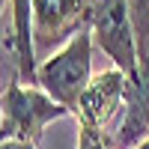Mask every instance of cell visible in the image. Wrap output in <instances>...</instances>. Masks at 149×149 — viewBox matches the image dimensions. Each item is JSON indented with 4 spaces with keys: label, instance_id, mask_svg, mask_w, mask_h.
Segmentation results:
<instances>
[{
    "label": "cell",
    "instance_id": "ba28073f",
    "mask_svg": "<svg viewBox=\"0 0 149 149\" xmlns=\"http://www.w3.org/2000/svg\"><path fill=\"white\" fill-rule=\"evenodd\" d=\"M128 3V18L137 39V57L149 54V0H125Z\"/></svg>",
    "mask_w": 149,
    "mask_h": 149
},
{
    "label": "cell",
    "instance_id": "6da1fadb",
    "mask_svg": "<svg viewBox=\"0 0 149 149\" xmlns=\"http://www.w3.org/2000/svg\"><path fill=\"white\" fill-rule=\"evenodd\" d=\"M93 45H95L93 33L81 30L57 54L39 63V84L36 86H42L69 113H78L81 95L86 93V86L93 81Z\"/></svg>",
    "mask_w": 149,
    "mask_h": 149
},
{
    "label": "cell",
    "instance_id": "3957f363",
    "mask_svg": "<svg viewBox=\"0 0 149 149\" xmlns=\"http://www.w3.org/2000/svg\"><path fill=\"white\" fill-rule=\"evenodd\" d=\"M90 33L119 72L137 74V39L125 0H90Z\"/></svg>",
    "mask_w": 149,
    "mask_h": 149
},
{
    "label": "cell",
    "instance_id": "8fae6325",
    "mask_svg": "<svg viewBox=\"0 0 149 149\" xmlns=\"http://www.w3.org/2000/svg\"><path fill=\"white\" fill-rule=\"evenodd\" d=\"M137 149H149V140H143V143H140V146H137Z\"/></svg>",
    "mask_w": 149,
    "mask_h": 149
},
{
    "label": "cell",
    "instance_id": "8992f818",
    "mask_svg": "<svg viewBox=\"0 0 149 149\" xmlns=\"http://www.w3.org/2000/svg\"><path fill=\"white\" fill-rule=\"evenodd\" d=\"M143 140H149V54L137 57V74L128 78L125 113L113 131V146L137 149Z\"/></svg>",
    "mask_w": 149,
    "mask_h": 149
},
{
    "label": "cell",
    "instance_id": "9c48e42d",
    "mask_svg": "<svg viewBox=\"0 0 149 149\" xmlns=\"http://www.w3.org/2000/svg\"><path fill=\"white\" fill-rule=\"evenodd\" d=\"M78 149H116L113 146V131H104L93 122L78 119Z\"/></svg>",
    "mask_w": 149,
    "mask_h": 149
},
{
    "label": "cell",
    "instance_id": "7a4b0ae2",
    "mask_svg": "<svg viewBox=\"0 0 149 149\" xmlns=\"http://www.w3.org/2000/svg\"><path fill=\"white\" fill-rule=\"evenodd\" d=\"M63 116H69V110L63 104H57L42 86H24L15 78L6 84V90H3V119H0L3 140L39 143L42 131L54 119H63Z\"/></svg>",
    "mask_w": 149,
    "mask_h": 149
},
{
    "label": "cell",
    "instance_id": "277c9868",
    "mask_svg": "<svg viewBox=\"0 0 149 149\" xmlns=\"http://www.w3.org/2000/svg\"><path fill=\"white\" fill-rule=\"evenodd\" d=\"M81 30H90V0H33L36 51L63 45Z\"/></svg>",
    "mask_w": 149,
    "mask_h": 149
},
{
    "label": "cell",
    "instance_id": "5b68a950",
    "mask_svg": "<svg viewBox=\"0 0 149 149\" xmlns=\"http://www.w3.org/2000/svg\"><path fill=\"white\" fill-rule=\"evenodd\" d=\"M125 90H128V74L119 72L116 66L102 74H93L86 93L81 95V104H78L74 116L110 131V122L119 113H125Z\"/></svg>",
    "mask_w": 149,
    "mask_h": 149
},
{
    "label": "cell",
    "instance_id": "30bf717a",
    "mask_svg": "<svg viewBox=\"0 0 149 149\" xmlns=\"http://www.w3.org/2000/svg\"><path fill=\"white\" fill-rule=\"evenodd\" d=\"M0 149H36V143H27V140H3Z\"/></svg>",
    "mask_w": 149,
    "mask_h": 149
},
{
    "label": "cell",
    "instance_id": "52a82bcc",
    "mask_svg": "<svg viewBox=\"0 0 149 149\" xmlns=\"http://www.w3.org/2000/svg\"><path fill=\"white\" fill-rule=\"evenodd\" d=\"M12 33L3 39V51L15 60V81L36 86L39 63H36V39H33V0H9Z\"/></svg>",
    "mask_w": 149,
    "mask_h": 149
}]
</instances>
